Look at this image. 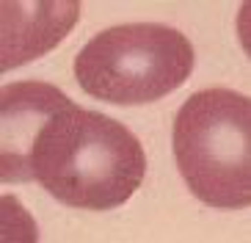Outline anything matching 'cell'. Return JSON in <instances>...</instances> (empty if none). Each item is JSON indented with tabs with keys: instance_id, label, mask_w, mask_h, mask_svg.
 I'll return each mask as SVG.
<instances>
[{
	"instance_id": "6da1fadb",
	"label": "cell",
	"mask_w": 251,
	"mask_h": 243,
	"mask_svg": "<svg viewBox=\"0 0 251 243\" xmlns=\"http://www.w3.org/2000/svg\"><path fill=\"white\" fill-rule=\"evenodd\" d=\"M144 174L147 155L133 133L72 100L42 127L28 158V183L77 210H116L138 191Z\"/></svg>"
},
{
	"instance_id": "7a4b0ae2",
	"label": "cell",
	"mask_w": 251,
	"mask_h": 243,
	"mask_svg": "<svg viewBox=\"0 0 251 243\" xmlns=\"http://www.w3.org/2000/svg\"><path fill=\"white\" fill-rule=\"evenodd\" d=\"M174 158L193 196L215 210L251 202V100L204 88L185 100L174 122Z\"/></svg>"
},
{
	"instance_id": "3957f363",
	"label": "cell",
	"mask_w": 251,
	"mask_h": 243,
	"mask_svg": "<svg viewBox=\"0 0 251 243\" xmlns=\"http://www.w3.org/2000/svg\"><path fill=\"white\" fill-rule=\"evenodd\" d=\"M196 53L169 25L133 22L100 30L75 55V78L86 94L111 105H149L177 91L193 72Z\"/></svg>"
},
{
	"instance_id": "277c9868",
	"label": "cell",
	"mask_w": 251,
	"mask_h": 243,
	"mask_svg": "<svg viewBox=\"0 0 251 243\" xmlns=\"http://www.w3.org/2000/svg\"><path fill=\"white\" fill-rule=\"evenodd\" d=\"M69 103L61 88L39 81L11 83L0 94V177L28 183V158L42 127Z\"/></svg>"
},
{
	"instance_id": "5b68a950",
	"label": "cell",
	"mask_w": 251,
	"mask_h": 243,
	"mask_svg": "<svg viewBox=\"0 0 251 243\" xmlns=\"http://www.w3.org/2000/svg\"><path fill=\"white\" fill-rule=\"evenodd\" d=\"M3 42L0 66L3 72L36 61L67 36L80 17L77 0H30V3H3Z\"/></svg>"
}]
</instances>
